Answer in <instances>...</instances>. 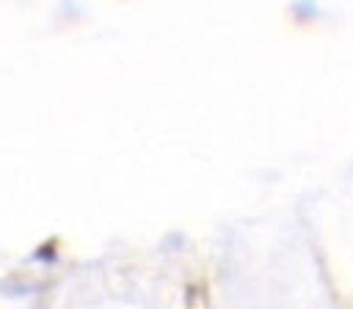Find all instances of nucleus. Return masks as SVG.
Returning a JSON list of instances; mask_svg holds the SVG:
<instances>
[]
</instances>
